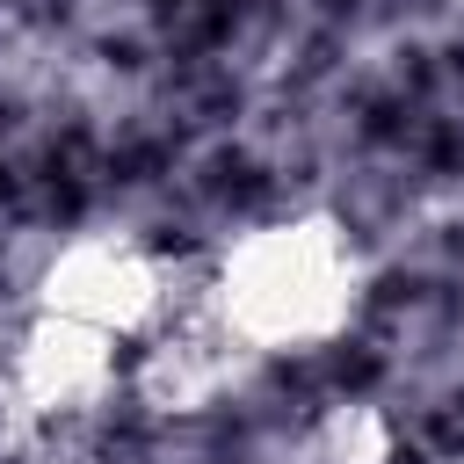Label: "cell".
<instances>
[{"label": "cell", "mask_w": 464, "mask_h": 464, "mask_svg": "<svg viewBox=\"0 0 464 464\" xmlns=\"http://www.w3.org/2000/svg\"><path fill=\"white\" fill-rule=\"evenodd\" d=\"M304 464H392V420L362 399H341L312 420Z\"/></svg>", "instance_id": "5"}, {"label": "cell", "mask_w": 464, "mask_h": 464, "mask_svg": "<svg viewBox=\"0 0 464 464\" xmlns=\"http://www.w3.org/2000/svg\"><path fill=\"white\" fill-rule=\"evenodd\" d=\"M246 370H254V355H246L203 304H188L181 319H167V326L145 334L123 392H130L138 406H152V413H210L225 392L246 384Z\"/></svg>", "instance_id": "4"}, {"label": "cell", "mask_w": 464, "mask_h": 464, "mask_svg": "<svg viewBox=\"0 0 464 464\" xmlns=\"http://www.w3.org/2000/svg\"><path fill=\"white\" fill-rule=\"evenodd\" d=\"M370 297V261L326 210H290L246 225L203 276V312L254 355H312L355 326Z\"/></svg>", "instance_id": "1"}, {"label": "cell", "mask_w": 464, "mask_h": 464, "mask_svg": "<svg viewBox=\"0 0 464 464\" xmlns=\"http://www.w3.org/2000/svg\"><path fill=\"white\" fill-rule=\"evenodd\" d=\"M123 377H130L123 341L51 319V312H29V326L14 334V355H7V399L36 428H72V420L102 413L123 392Z\"/></svg>", "instance_id": "3"}, {"label": "cell", "mask_w": 464, "mask_h": 464, "mask_svg": "<svg viewBox=\"0 0 464 464\" xmlns=\"http://www.w3.org/2000/svg\"><path fill=\"white\" fill-rule=\"evenodd\" d=\"M36 312L94 326L109 341H145L174 312L167 261L152 246H138L130 232H72L36 268Z\"/></svg>", "instance_id": "2"}]
</instances>
